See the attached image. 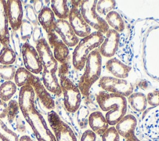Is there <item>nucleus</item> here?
<instances>
[{"instance_id":"nucleus-45","label":"nucleus","mask_w":159,"mask_h":141,"mask_svg":"<svg viewBox=\"0 0 159 141\" xmlns=\"http://www.w3.org/2000/svg\"><path fill=\"white\" fill-rule=\"evenodd\" d=\"M125 139V141H140L135 135V134H132L131 135L129 136L128 137H127Z\"/></svg>"},{"instance_id":"nucleus-46","label":"nucleus","mask_w":159,"mask_h":141,"mask_svg":"<svg viewBox=\"0 0 159 141\" xmlns=\"http://www.w3.org/2000/svg\"><path fill=\"white\" fill-rule=\"evenodd\" d=\"M19 141H34L28 135H22L20 137Z\"/></svg>"},{"instance_id":"nucleus-41","label":"nucleus","mask_w":159,"mask_h":141,"mask_svg":"<svg viewBox=\"0 0 159 141\" xmlns=\"http://www.w3.org/2000/svg\"><path fill=\"white\" fill-rule=\"evenodd\" d=\"M42 30L40 26H35L34 27L32 38L34 42L36 44L42 38Z\"/></svg>"},{"instance_id":"nucleus-24","label":"nucleus","mask_w":159,"mask_h":141,"mask_svg":"<svg viewBox=\"0 0 159 141\" xmlns=\"http://www.w3.org/2000/svg\"><path fill=\"white\" fill-rule=\"evenodd\" d=\"M127 101L132 109L139 112L144 111L148 105L146 94L142 92H133L127 97Z\"/></svg>"},{"instance_id":"nucleus-17","label":"nucleus","mask_w":159,"mask_h":141,"mask_svg":"<svg viewBox=\"0 0 159 141\" xmlns=\"http://www.w3.org/2000/svg\"><path fill=\"white\" fill-rule=\"evenodd\" d=\"M105 67L107 71L111 73L113 77L125 79L128 77L132 68L117 59V58H111L106 61Z\"/></svg>"},{"instance_id":"nucleus-42","label":"nucleus","mask_w":159,"mask_h":141,"mask_svg":"<svg viewBox=\"0 0 159 141\" xmlns=\"http://www.w3.org/2000/svg\"><path fill=\"white\" fill-rule=\"evenodd\" d=\"M59 78L61 76H67V74L69 71V65L68 62L58 64V70Z\"/></svg>"},{"instance_id":"nucleus-43","label":"nucleus","mask_w":159,"mask_h":141,"mask_svg":"<svg viewBox=\"0 0 159 141\" xmlns=\"http://www.w3.org/2000/svg\"><path fill=\"white\" fill-rule=\"evenodd\" d=\"M32 2L33 8L35 13L38 15L43 9V7L45 6L43 1L41 0H35V1H32Z\"/></svg>"},{"instance_id":"nucleus-22","label":"nucleus","mask_w":159,"mask_h":141,"mask_svg":"<svg viewBox=\"0 0 159 141\" xmlns=\"http://www.w3.org/2000/svg\"><path fill=\"white\" fill-rule=\"evenodd\" d=\"M35 94L34 89L30 85L26 84L22 86L19 92L18 98L20 111L23 112L32 106L35 105Z\"/></svg>"},{"instance_id":"nucleus-31","label":"nucleus","mask_w":159,"mask_h":141,"mask_svg":"<svg viewBox=\"0 0 159 141\" xmlns=\"http://www.w3.org/2000/svg\"><path fill=\"white\" fill-rule=\"evenodd\" d=\"M0 139L2 141H19V139L16 132L10 129L0 119Z\"/></svg>"},{"instance_id":"nucleus-20","label":"nucleus","mask_w":159,"mask_h":141,"mask_svg":"<svg viewBox=\"0 0 159 141\" xmlns=\"http://www.w3.org/2000/svg\"><path fill=\"white\" fill-rule=\"evenodd\" d=\"M88 125L91 130L97 135H101L109 127L104 115L101 111H94L90 113L88 118Z\"/></svg>"},{"instance_id":"nucleus-15","label":"nucleus","mask_w":159,"mask_h":141,"mask_svg":"<svg viewBox=\"0 0 159 141\" xmlns=\"http://www.w3.org/2000/svg\"><path fill=\"white\" fill-rule=\"evenodd\" d=\"M48 43L52 49L54 58L60 64L68 62L70 58L69 47L53 31L47 35Z\"/></svg>"},{"instance_id":"nucleus-19","label":"nucleus","mask_w":159,"mask_h":141,"mask_svg":"<svg viewBox=\"0 0 159 141\" xmlns=\"http://www.w3.org/2000/svg\"><path fill=\"white\" fill-rule=\"evenodd\" d=\"M137 125V121L132 114H125L114 125L119 135L126 139L132 134H135Z\"/></svg>"},{"instance_id":"nucleus-23","label":"nucleus","mask_w":159,"mask_h":141,"mask_svg":"<svg viewBox=\"0 0 159 141\" xmlns=\"http://www.w3.org/2000/svg\"><path fill=\"white\" fill-rule=\"evenodd\" d=\"M39 24L48 34L53 32V27L56 21L55 14L50 7L45 6L38 14Z\"/></svg>"},{"instance_id":"nucleus-10","label":"nucleus","mask_w":159,"mask_h":141,"mask_svg":"<svg viewBox=\"0 0 159 141\" xmlns=\"http://www.w3.org/2000/svg\"><path fill=\"white\" fill-rule=\"evenodd\" d=\"M35 49L39 54L43 70L57 72L58 63L54 58L52 50L44 37H42L35 44Z\"/></svg>"},{"instance_id":"nucleus-35","label":"nucleus","mask_w":159,"mask_h":141,"mask_svg":"<svg viewBox=\"0 0 159 141\" xmlns=\"http://www.w3.org/2000/svg\"><path fill=\"white\" fill-rule=\"evenodd\" d=\"M10 42L12 45V48L14 51L16 58L22 56V46L19 34L16 31L11 30L10 34Z\"/></svg>"},{"instance_id":"nucleus-3","label":"nucleus","mask_w":159,"mask_h":141,"mask_svg":"<svg viewBox=\"0 0 159 141\" xmlns=\"http://www.w3.org/2000/svg\"><path fill=\"white\" fill-rule=\"evenodd\" d=\"M104 38V34L94 31L80 40L72 53V65L75 69L81 71L84 68L88 55L92 51L98 48Z\"/></svg>"},{"instance_id":"nucleus-2","label":"nucleus","mask_w":159,"mask_h":141,"mask_svg":"<svg viewBox=\"0 0 159 141\" xmlns=\"http://www.w3.org/2000/svg\"><path fill=\"white\" fill-rule=\"evenodd\" d=\"M102 66V59L98 49L92 51L88 55L84 71L81 75L78 87L81 94L88 96L92 86L100 79Z\"/></svg>"},{"instance_id":"nucleus-8","label":"nucleus","mask_w":159,"mask_h":141,"mask_svg":"<svg viewBox=\"0 0 159 141\" xmlns=\"http://www.w3.org/2000/svg\"><path fill=\"white\" fill-rule=\"evenodd\" d=\"M99 85L102 91L127 98L133 93V86L125 79L104 76L99 80Z\"/></svg>"},{"instance_id":"nucleus-28","label":"nucleus","mask_w":159,"mask_h":141,"mask_svg":"<svg viewBox=\"0 0 159 141\" xmlns=\"http://www.w3.org/2000/svg\"><path fill=\"white\" fill-rule=\"evenodd\" d=\"M33 75L34 74L30 73L24 67L17 68L14 76V83L16 86L20 88L26 84H29Z\"/></svg>"},{"instance_id":"nucleus-44","label":"nucleus","mask_w":159,"mask_h":141,"mask_svg":"<svg viewBox=\"0 0 159 141\" xmlns=\"http://www.w3.org/2000/svg\"><path fill=\"white\" fill-rule=\"evenodd\" d=\"M7 104L6 102L0 99V119H3L7 116Z\"/></svg>"},{"instance_id":"nucleus-1","label":"nucleus","mask_w":159,"mask_h":141,"mask_svg":"<svg viewBox=\"0 0 159 141\" xmlns=\"http://www.w3.org/2000/svg\"><path fill=\"white\" fill-rule=\"evenodd\" d=\"M96 99L100 109L106 112L104 116L110 126H114L127 113L128 103L124 96L101 91Z\"/></svg>"},{"instance_id":"nucleus-18","label":"nucleus","mask_w":159,"mask_h":141,"mask_svg":"<svg viewBox=\"0 0 159 141\" xmlns=\"http://www.w3.org/2000/svg\"><path fill=\"white\" fill-rule=\"evenodd\" d=\"M6 1L0 0V42L3 47H11Z\"/></svg>"},{"instance_id":"nucleus-13","label":"nucleus","mask_w":159,"mask_h":141,"mask_svg":"<svg viewBox=\"0 0 159 141\" xmlns=\"http://www.w3.org/2000/svg\"><path fill=\"white\" fill-rule=\"evenodd\" d=\"M120 34L112 29H109L105 34L104 40L98 48L101 57L112 58L118 50Z\"/></svg>"},{"instance_id":"nucleus-36","label":"nucleus","mask_w":159,"mask_h":141,"mask_svg":"<svg viewBox=\"0 0 159 141\" xmlns=\"http://www.w3.org/2000/svg\"><path fill=\"white\" fill-rule=\"evenodd\" d=\"M16 70L14 65H0V80L4 79L6 81H11L14 79Z\"/></svg>"},{"instance_id":"nucleus-39","label":"nucleus","mask_w":159,"mask_h":141,"mask_svg":"<svg viewBox=\"0 0 159 141\" xmlns=\"http://www.w3.org/2000/svg\"><path fill=\"white\" fill-rule=\"evenodd\" d=\"M148 104L156 107L159 106V90L155 89L148 93L146 95Z\"/></svg>"},{"instance_id":"nucleus-33","label":"nucleus","mask_w":159,"mask_h":141,"mask_svg":"<svg viewBox=\"0 0 159 141\" xmlns=\"http://www.w3.org/2000/svg\"><path fill=\"white\" fill-rule=\"evenodd\" d=\"M19 106L17 101L14 99H11L7 104V118L9 124H12L19 112Z\"/></svg>"},{"instance_id":"nucleus-38","label":"nucleus","mask_w":159,"mask_h":141,"mask_svg":"<svg viewBox=\"0 0 159 141\" xmlns=\"http://www.w3.org/2000/svg\"><path fill=\"white\" fill-rule=\"evenodd\" d=\"M120 137L115 126H110L101 136L102 141H120Z\"/></svg>"},{"instance_id":"nucleus-27","label":"nucleus","mask_w":159,"mask_h":141,"mask_svg":"<svg viewBox=\"0 0 159 141\" xmlns=\"http://www.w3.org/2000/svg\"><path fill=\"white\" fill-rule=\"evenodd\" d=\"M17 86L12 81H5L0 85V99L4 102L9 101L16 93Z\"/></svg>"},{"instance_id":"nucleus-4","label":"nucleus","mask_w":159,"mask_h":141,"mask_svg":"<svg viewBox=\"0 0 159 141\" xmlns=\"http://www.w3.org/2000/svg\"><path fill=\"white\" fill-rule=\"evenodd\" d=\"M22 114L38 141H57L44 117L37 109L35 104L22 112Z\"/></svg>"},{"instance_id":"nucleus-16","label":"nucleus","mask_w":159,"mask_h":141,"mask_svg":"<svg viewBox=\"0 0 159 141\" xmlns=\"http://www.w3.org/2000/svg\"><path fill=\"white\" fill-rule=\"evenodd\" d=\"M6 5L9 23L11 29L17 32L20 29L23 19L22 1L19 0H8L6 1Z\"/></svg>"},{"instance_id":"nucleus-25","label":"nucleus","mask_w":159,"mask_h":141,"mask_svg":"<svg viewBox=\"0 0 159 141\" xmlns=\"http://www.w3.org/2000/svg\"><path fill=\"white\" fill-rule=\"evenodd\" d=\"M106 22L110 29H112L119 33L122 32L125 29V23L119 14L116 11H112L109 12L104 18Z\"/></svg>"},{"instance_id":"nucleus-32","label":"nucleus","mask_w":159,"mask_h":141,"mask_svg":"<svg viewBox=\"0 0 159 141\" xmlns=\"http://www.w3.org/2000/svg\"><path fill=\"white\" fill-rule=\"evenodd\" d=\"M20 39L24 42H29L32 37L33 32V25L27 19H23L21 25L20 26Z\"/></svg>"},{"instance_id":"nucleus-26","label":"nucleus","mask_w":159,"mask_h":141,"mask_svg":"<svg viewBox=\"0 0 159 141\" xmlns=\"http://www.w3.org/2000/svg\"><path fill=\"white\" fill-rule=\"evenodd\" d=\"M51 2V9L58 19L66 20L68 19L70 9L68 1L66 0H52Z\"/></svg>"},{"instance_id":"nucleus-29","label":"nucleus","mask_w":159,"mask_h":141,"mask_svg":"<svg viewBox=\"0 0 159 141\" xmlns=\"http://www.w3.org/2000/svg\"><path fill=\"white\" fill-rule=\"evenodd\" d=\"M16 55L11 47H2L0 51V63L3 65H12Z\"/></svg>"},{"instance_id":"nucleus-30","label":"nucleus","mask_w":159,"mask_h":141,"mask_svg":"<svg viewBox=\"0 0 159 141\" xmlns=\"http://www.w3.org/2000/svg\"><path fill=\"white\" fill-rule=\"evenodd\" d=\"M116 6L114 0H99L96 4V12L101 16H106L109 12L113 11Z\"/></svg>"},{"instance_id":"nucleus-40","label":"nucleus","mask_w":159,"mask_h":141,"mask_svg":"<svg viewBox=\"0 0 159 141\" xmlns=\"http://www.w3.org/2000/svg\"><path fill=\"white\" fill-rule=\"evenodd\" d=\"M97 135L91 130L87 129L83 134L80 141H96Z\"/></svg>"},{"instance_id":"nucleus-5","label":"nucleus","mask_w":159,"mask_h":141,"mask_svg":"<svg viewBox=\"0 0 159 141\" xmlns=\"http://www.w3.org/2000/svg\"><path fill=\"white\" fill-rule=\"evenodd\" d=\"M97 0H84L80 6L81 14L91 29L105 34L110 29L104 18L96 12Z\"/></svg>"},{"instance_id":"nucleus-12","label":"nucleus","mask_w":159,"mask_h":141,"mask_svg":"<svg viewBox=\"0 0 159 141\" xmlns=\"http://www.w3.org/2000/svg\"><path fill=\"white\" fill-rule=\"evenodd\" d=\"M53 30L68 47H75L80 41L67 20L57 19Z\"/></svg>"},{"instance_id":"nucleus-7","label":"nucleus","mask_w":159,"mask_h":141,"mask_svg":"<svg viewBox=\"0 0 159 141\" xmlns=\"http://www.w3.org/2000/svg\"><path fill=\"white\" fill-rule=\"evenodd\" d=\"M49 125L57 141H77L72 129L53 110L47 114Z\"/></svg>"},{"instance_id":"nucleus-11","label":"nucleus","mask_w":159,"mask_h":141,"mask_svg":"<svg viewBox=\"0 0 159 141\" xmlns=\"http://www.w3.org/2000/svg\"><path fill=\"white\" fill-rule=\"evenodd\" d=\"M68 19L75 34L79 38H84L91 34L92 29L83 19L80 7L71 5Z\"/></svg>"},{"instance_id":"nucleus-47","label":"nucleus","mask_w":159,"mask_h":141,"mask_svg":"<svg viewBox=\"0 0 159 141\" xmlns=\"http://www.w3.org/2000/svg\"><path fill=\"white\" fill-rule=\"evenodd\" d=\"M2 43H1V42H0V51H1V49H2V48H1V47H2ZM2 47H3V46H2Z\"/></svg>"},{"instance_id":"nucleus-34","label":"nucleus","mask_w":159,"mask_h":141,"mask_svg":"<svg viewBox=\"0 0 159 141\" xmlns=\"http://www.w3.org/2000/svg\"><path fill=\"white\" fill-rule=\"evenodd\" d=\"M76 112V119L79 126L81 129L86 127L88 124V118L89 116V111L86 106H80Z\"/></svg>"},{"instance_id":"nucleus-37","label":"nucleus","mask_w":159,"mask_h":141,"mask_svg":"<svg viewBox=\"0 0 159 141\" xmlns=\"http://www.w3.org/2000/svg\"><path fill=\"white\" fill-rule=\"evenodd\" d=\"M24 9L25 19L30 22L32 25H34V27L39 26L38 15L35 13L32 5L30 4H26L24 6Z\"/></svg>"},{"instance_id":"nucleus-21","label":"nucleus","mask_w":159,"mask_h":141,"mask_svg":"<svg viewBox=\"0 0 159 141\" xmlns=\"http://www.w3.org/2000/svg\"><path fill=\"white\" fill-rule=\"evenodd\" d=\"M42 83L46 89L57 96L62 94L61 86L56 75V71L43 70L42 72Z\"/></svg>"},{"instance_id":"nucleus-9","label":"nucleus","mask_w":159,"mask_h":141,"mask_svg":"<svg viewBox=\"0 0 159 141\" xmlns=\"http://www.w3.org/2000/svg\"><path fill=\"white\" fill-rule=\"evenodd\" d=\"M22 58L24 68L33 74H39L43 71V67L35 49L28 41L22 46Z\"/></svg>"},{"instance_id":"nucleus-14","label":"nucleus","mask_w":159,"mask_h":141,"mask_svg":"<svg viewBox=\"0 0 159 141\" xmlns=\"http://www.w3.org/2000/svg\"><path fill=\"white\" fill-rule=\"evenodd\" d=\"M29 84L33 88L36 98L45 109L49 111L55 109V103L53 98L38 76L33 75Z\"/></svg>"},{"instance_id":"nucleus-6","label":"nucleus","mask_w":159,"mask_h":141,"mask_svg":"<svg viewBox=\"0 0 159 141\" xmlns=\"http://www.w3.org/2000/svg\"><path fill=\"white\" fill-rule=\"evenodd\" d=\"M59 79L65 108L68 112L75 113L81 106L82 94L80 90L68 76H61Z\"/></svg>"}]
</instances>
